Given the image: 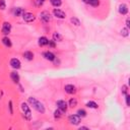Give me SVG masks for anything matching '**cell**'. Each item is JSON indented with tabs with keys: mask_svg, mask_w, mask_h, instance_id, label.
<instances>
[{
	"mask_svg": "<svg viewBox=\"0 0 130 130\" xmlns=\"http://www.w3.org/2000/svg\"><path fill=\"white\" fill-rule=\"evenodd\" d=\"M27 103H28V105L31 106L38 113H40V114H45V112H46V108H45L44 104L41 103L39 100H37L35 96H28V99H27Z\"/></svg>",
	"mask_w": 130,
	"mask_h": 130,
	"instance_id": "cell-1",
	"label": "cell"
},
{
	"mask_svg": "<svg viewBox=\"0 0 130 130\" xmlns=\"http://www.w3.org/2000/svg\"><path fill=\"white\" fill-rule=\"evenodd\" d=\"M20 108H21V111H22V116H23V118H24L26 121H30V120H31V111H30V108H29L28 103L22 102L21 105H20Z\"/></svg>",
	"mask_w": 130,
	"mask_h": 130,
	"instance_id": "cell-2",
	"label": "cell"
},
{
	"mask_svg": "<svg viewBox=\"0 0 130 130\" xmlns=\"http://www.w3.org/2000/svg\"><path fill=\"white\" fill-rule=\"evenodd\" d=\"M39 18L43 23H49L52 20V14L48 10H44L39 14Z\"/></svg>",
	"mask_w": 130,
	"mask_h": 130,
	"instance_id": "cell-3",
	"label": "cell"
},
{
	"mask_svg": "<svg viewBox=\"0 0 130 130\" xmlns=\"http://www.w3.org/2000/svg\"><path fill=\"white\" fill-rule=\"evenodd\" d=\"M12 29V25L9 21H3L2 25H1V34L3 36H8L11 32Z\"/></svg>",
	"mask_w": 130,
	"mask_h": 130,
	"instance_id": "cell-4",
	"label": "cell"
},
{
	"mask_svg": "<svg viewBox=\"0 0 130 130\" xmlns=\"http://www.w3.org/2000/svg\"><path fill=\"white\" fill-rule=\"evenodd\" d=\"M21 17H22V19H23V21H25V22H34L35 20H36V15L32 13V12H28V11H24L23 13H22V15H21Z\"/></svg>",
	"mask_w": 130,
	"mask_h": 130,
	"instance_id": "cell-5",
	"label": "cell"
},
{
	"mask_svg": "<svg viewBox=\"0 0 130 130\" xmlns=\"http://www.w3.org/2000/svg\"><path fill=\"white\" fill-rule=\"evenodd\" d=\"M80 120H81V118H80L77 114H72V115H70V116L68 117V122H69V124L72 125V126H77V125H79Z\"/></svg>",
	"mask_w": 130,
	"mask_h": 130,
	"instance_id": "cell-6",
	"label": "cell"
},
{
	"mask_svg": "<svg viewBox=\"0 0 130 130\" xmlns=\"http://www.w3.org/2000/svg\"><path fill=\"white\" fill-rule=\"evenodd\" d=\"M56 106H57V108H58L60 111H62L64 114L67 112L68 104H67V102H66L65 100H58V101L56 102Z\"/></svg>",
	"mask_w": 130,
	"mask_h": 130,
	"instance_id": "cell-7",
	"label": "cell"
},
{
	"mask_svg": "<svg viewBox=\"0 0 130 130\" xmlns=\"http://www.w3.org/2000/svg\"><path fill=\"white\" fill-rule=\"evenodd\" d=\"M52 13H53V16H55L58 19H65L66 18V13L60 8H54Z\"/></svg>",
	"mask_w": 130,
	"mask_h": 130,
	"instance_id": "cell-8",
	"label": "cell"
},
{
	"mask_svg": "<svg viewBox=\"0 0 130 130\" xmlns=\"http://www.w3.org/2000/svg\"><path fill=\"white\" fill-rule=\"evenodd\" d=\"M64 91L67 94H75L76 91H77V88H76V86L74 84L68 83V84H65L64 85Z\"/></svg>",
	"mask_w": 130,
	"mask_h": 130,
	"instance_id": "cell-9",
	"label": "cell"
},
{
	"mask_svg": "<svg viewBox=\"0 0 130 130\" xmlns=\"http://www.w3.org/2000/svg\"><path fill=\"white\" fill-rule=\"evenodd\" d=\"M9 65L14 69V70H18L21 67V62L18 58H11L9 61Z\"/></svg>",
	"mask_w": 130,
	"mask_h": 130,
	"instance_id": "cell-10",
	"label": "cell"
},
{
	"mask_svg": "<svg viewBox=\"0 0 130 130\" xmlns=\"http://www.w3.org/2000/svg\"><path fill=\"white\" fill-rule=\"evenodd\" d=\"M42 55H43V57H44L47 61H50V62H54V60H55V59H56V57H57V56H56L52 51H49V50H48V51L43 52V54H42Z\"/></svg>",
	"mask_w": 130,
	"mask_h": 130,
	"instance_id": "cell-11",
	"label": "cell"
},
{
	"mask_svg": "<svg viewBox=\"0 0 130 130\" xmlns=\"http://www.w3.org/2000/svg\"><path fill=\"white\" fill-rule=\"evenodd\" d=\"M10 79H11L12 82L15 83V84H18V83H19V81H20V76H19L17 70H14V71H11V72H10Z\"/></svg>",
	"mask_w": 130,
	"mask_h": 130,
	"instance_id": "cell-12",
	"label": "cell"
},
{
	"mask_svg": "<svg viewBox=\"0 0 130 130\" xmlns=\"http://www.w3.org/2000/svg\"><path fill=\"white\" fill-rule=\"evenodd\" d=\"M128 5L127 4H125V3H121L120 5H119V7H118V12H119V14H121V15H127V13H128Z\"/></svg>",
	"mask_w": 130,
	"mask_h": 130,
	"instance_id": "cell-13",
	"label": "cell"
},
{
	"mask_svg": "<svg viewBox=\"0 0 130 130\" xmlns=\"http://www.w3.org/2000/svg\"><path fill=\"white\" fill-rule=\"evenodd\" d=\"M1 43L3 44L4 47H6V48H8V49H10V48L12 47V42H11V40H10V38H9L8 36H4V37L1 39Z\"/></svg>",
	"mask_w": 130,
	"mask_h": 130,
	"instance_id": "cell-14",
	"label": "cell"
},
{
	"mask_svg": "<svg viewBox=\"0 0 130 130\" xmlns=\"http://www.w3.org/2000/svg\"><path fill=\"white\" fill-rule=\"evenodd\" d=\"M48 43H49V39H48L47 37H45V36H42V37H40V38L38 39V45H39V47H41V48L48 46Z\"/></svg>",
	"mask_w": 130,
	"mask_h": 130,
	"instance_id": "cell-15",
	"label": "cell"
},
{
	"mask_svg": "<svg viewBox=\"0 0 130 130\" xmlns=\"http://www.w3.org/2000/svg\"><path fill=\"white\" fill-rule=\"evenodd\" d=\"M22 57L26 60V61H32L35 58V54L31 51H24L22 53Z\"/></svg>",
	"mask_w": 130,
	"mask_h": 130,
	"instance_id": "cell-16",
	"label": "cell"
},
{
	"mask_svg": "<svg viewBox=\"0 0 130 130\" xmlns=\"http://www.w3.org/2000/svg\"><path fill=\"white\" fill-rule=\"evenodd\" d=\"M24 11H25V10H24V8H22V7H14L12 13H13V16L19 17V16L22 15V13H23Z\"/></svg>",
	"mask_w": 130,
	"mask_h": 130,
	"instance_id": "cell-17",
	"label": "cell"
},
{
	"mask_svg": "<svg viewBox=\"0 0 130 130\" xmlns=\"http://www.w3.org/2000/svg\"><path fill=\"white\" fill-rule=\"evenodd\" d=\"M52 40L55 41L56 43H57V42L60 43V42L63 41V36H62L60 32H58V31H54L53 35H52Z\"/></svg>",
	"mask_w": 130,
	"mask_h": 130,
	"instance_id": "cell-18",
	"label": "cell"
},
{
	"mask_svg": "<svg viewBox=\"0 0 130 130\" xmlns=\"http://www.w3.org/2000/svg\"><path fill=\"white\" fill-rule=\"evenodd\" d=\"M67 104H68V108H71V109L75 108L77 106V100H76V98H70V100L67 102Z\"/></svg>",
	"mask_w": 130,
	"mask_h": 130,
	"instance_id": "cell-19",
	"label": "cell"
},
{
	"mask_svg": "<svg viewBox=\"0 0 130 130\" xmlns=\"http://www.w3.org/2000/svg\"><path fill=\"white\" fill-rule=\"evenodd\" d=\"M63 114H64V113H63L62 111H60V110L57 108V109L54 111V114H53L54 119H55V120H59V119H61L62 116H63Z\"/></svg>",
	"mask_w": 130,
	"mask_h": 130,
	"instance_id": "cell-20",
	"label": "cell"
},
{
	"mask_svg": "<svg viewBox=\"0 0 130 130\" xmlns=\"http://www.w3.org/2000/svg\"><path fill=\"white\" fill-rule=\"evenodd\" d=\"M85 107H86V108H89V109H98V108H99V105H98L94 101H88V102L85 104Z\"/></svg>",
	"mask_w": 130,
	"mask_h": 130,
	"instance_id": "cell-21",
	"label": "cell"
},
{
	"mask_svg": "<svg viewBox=\"0 0 130 130\" xmlns=\"http://www.w3.org/2000/svg\"><path fill=\"white\" fill-rule=\"evenodd\" d=\"M49 2L55 8H59L62 5V0H49Z\"/></svg>",
	"mask_w": 130,
	"mask_h": 130,
	"instance_id": "cell-22",
	"label": "cell"
},
{
	"mask_svg": "<svg viewBox=\"0 0 130 130\" xmlns=\"http://www.w3.org/2000/svg\"><path fill=\"white\" fill-rule=\"evenodd\" d=\"M120 35H121L122 37H124V38H127V37L129 36V28H127L126 26H125V27H122V28L120 29Z\"/></svg>",
	"mask_w": 130,
	"mask_h": 130,
	"instance_id": "cell-23",
	"label": "cell"
},
{
	"mask_svg": "<svg viewBox=\"0 0 130 130\" xmlns=\"http://www.w3.org/2000/svg\"><path fill=\"white\" fill-rule=\"evenodd\" d=\"M76 114H77L80 118H85V117L87 116V113H86V111H85L84 109H78L77 112H76Z\"/></svg>",
	"mask_w": 130,
	"mask_h": 130,
	"instance_id": "cell-24",
	"label": "cell"
},
{
	"mask_svg": "<svg viewBox=\"0 0 130 130\" xmlns=\"http://www.w3.org/2000/svg\"><path fill=\"white\" fill-rule=\"evenodd\" d=\"M70 21H71V23L74 24L75 26H79V25H80V20H79V18H77V17H75V16H72V17L70 18Z\"/></svg>",
	"mask_w": 130,
	"mask_h": 130,
	"instance_id": "cell-25",
	"label": "cell"
},
{
	"mask_svg": "<svg viewBox=\"0 0 130 130\" xmlns=\"http://www.w3.org/2000/svg\"><path fill=\"white\" fill-rule=\"evenodd\" d=\"M121 93H122L123 95H125V94L128 93V85L123 84V85L121 86Z\"/></svg>",
	"mask_w": 130,
	"mask_h": 130,
	"instance_id": "cell-26",
	"label": "cell"
},
{
	"mask_svg": "<svg viewBox=\"0 0 130 130\" xmlns=\"http://www.w3.org/2000/svg\"><path fill=\"white\" fill-rule=\"evenodd\" d=\"M8 110H9V114L13 115V103H12V101L8 102Z\"/></svg>",
	"mask_w": 130,
	"mask_h": 130,
	"instance_id": "cell-27",
	"label": "cell"
},
{
	"mask_svg": "<svg viewBox=\"0 0 130 130\" xmlns=\"http://www.w3.org/2000/svg\"><path fill=\"white\" fill-rule=\"evenodd\" d=\"M48 46H49V48H52V49H54V48H56L57 44H56V42H55V41H53V40H49Z\"/></svg>",
	"mask_w": 130,
	"mask_h": 130,
	"instance_id": "cell-28",
	"label": "cell"
},
{
	"mask_svg": "<svg viewBox=\"0 0 130 130\" xmlns=\"http://www.w3.org/2000/svg\"><path fill=\"white\" fill-rule=\"evenodd\" d=\"M5 9H6V1L0 0V10H5Z\"/></svg>",
	"mask_w": 130,
	"mask_h": 130,
	"instance_id": "cell-29",
	"label": "cell"
},
{
	"mask_svg": "<svg viewBox=\"0 0 130 130\" xmlns=\"http://www.w3.org/2000/svg\"><path fill=\"white\" fill-rule=\"evenodd\" d=\"M124 96H125L126 106H127V107H130V94H129V93H127V94H125Z\"/></svg>",
	"mask_w": 130,
	"mask_h": 130,
	"instance_id": "cell-30",
	"label": "cell"
},
{
	"mask_svg": "<svg viewBox=\"0 0 130 130\" xmlns=\"http://www.w3.org/2000/svg\"><path fill=\"white\" fill-rule=\"evenodd\" d=\"M45 1L46 0H36V3H37L38 6H41V5H43L45 3Z\"/></svg>",
	"mask_w": 130,
	"mask_h": 130,
	"instance_id": "cell-31",
	"label": "cell"
},
{
	"mask_svg": "<svg viewBox=\"0 0 130 130\" xmlns=\"http://www.w3.org/2000/svg\"><path fill=\"white\" fill-rule=\"evenodd\" d=\"M126 27L127 28H130V21H129V17L126 18Z\"/></svg>",
	"mask_w": 130,
	"mask_h": 130,
	"instance_id": "cell-32",
	"label": "cell"
},
{
	"mask_svg": "<svg viewBox=\"0 0 130 130\" xmlns=\"http://www.w3.org/2000/svg\"><path fill=\"white\" fill-rule=\"evenodd\" d=\"M18 86H19V90H20L21 92H23V91H24V89H23V87L21 86V84H19V83H18Z\"/></svg>",
	"mask_w": 130,
	"mask_h": 130,
	"instance_id": "cell-33",
	"label": "cell"
},
{
	"mask_svg": "<svg viewBox=\"0 0 130 130\" xmlns=\"http://www.w3.org/2000/svg\"><path fill=\"white\" fill-rule=\"evenodd\" d=\"M79 129H80V130H81V129H87V130H88L89 128H88V127H86V126H80V127H79Z\"/></svg>",
	"mask_w": 130,
	"mask_h": 130,
	"instance_id": "cell-34",
	"label": "cell"
}]
</instances>
